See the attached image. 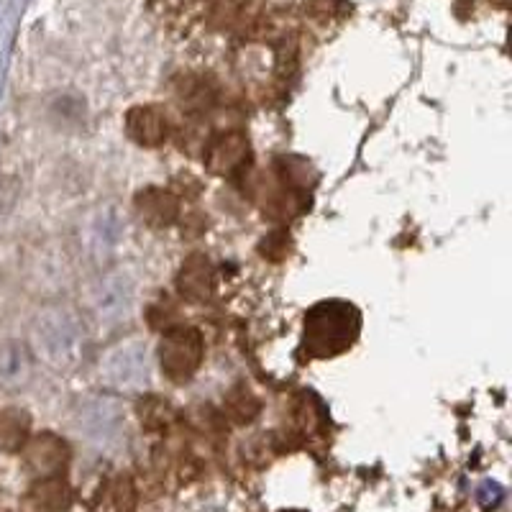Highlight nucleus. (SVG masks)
Wrapping results in <instances>:
<instances>
[{
  "label": "nucleus",
  "mask_w": 512,
  "mask_h": 512,
  "mask_svg": "<svg viewBox=\"0 0 512 512\" xmlns=\"http://www.w3.org/2000/svg\"><path fill=\"white\" fill-rule=\"evenodd\" d=\"M162 369L172 379H187L195 369L200 367V356H203V344L200 336L190 328H175L169 331L162 341Z\"/></svg>",
  "instance_id": "obj_2"
},
{
  "label": "nucleus",
  "mask_w": 512,
  "mask_h": 512,
  "mask_svg": "<svg viewBox=\"0 0 512 512\" xmlns=\"http://www.w3.org/2000/svg\"><path fill=\"white\" fill-rule=\"evenodd\" d=\"M139 208L149 223L169 226L177 216V200L162 190H146L139 198Z\"/></svg>",
  "instance_id": "obj_4"
},
{
  "label": "nucleus",
  "mask_w": 512,
  "mask_h": 512,
  "mask_svg": "<svg viewBox=\"0 0 512 512\" xmlns=\"http://www.w3.org/2000/svg\"><path fill=\"white\" fill-rule=\"evenodd\" d=\"M354 313L346 305H320L308 320V331H305V346L315 356H333L351 346V338L356 336L359 323L349 320Z\"/></svg>",
  "instance_id": "obj_1"
},
{
  "label": "nucleus",
  "mask_w": 512,
  "mask_h": 512,
  "mask_svg": "<svg viewBox=\"0 0 512 512\" xmlns=\"http://www.w3.org/2000/svg\"><path fill=\"white\" fill-rule=\"evenodd\" d=\"M210 285H213V269H210V264L205 262L203 256H195V262H190L187 269H182V295L192 297V300H203L210 292Z\"/></svg>",
  "instance_id": "obj_5"
},
{
  "label": "nucleus",
  "mask_w": 512,
  "mask_h": 512,
  "mask_svg": "<svg viewBox=\"0 0 512 512\" xmlns=\"http://www.w3.org/2000/svg\"><path fill=\"white\" fill-rule=\"evenodd\" d=\"M244 154V139H239V136H223V139L213 146V152H210V169H213V172H231L233 167H239Z\"/></svg>",
  "instance_id": "obj_6"
},
{
  "label": "nucleus",
  "mask_w": 512,
  "mask_h": 512,
  "mask_svg": "<svg viewBox=\"0 0 512 512\" xmlns=\"http://www.w3.org/2000/svg\"><path fill=\"white\" fill-rule=\"evenodd\" d=\"M128 134L134 136L139 144L154 146L164 141L167 126H164V118L154 108H136V111L128 113Z\"/></svg>",
  "instance_id": "obj_3"
}]
</instances>
